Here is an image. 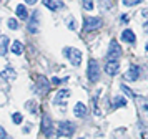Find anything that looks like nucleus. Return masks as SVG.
<instances>
[{
    "label": "nucleus",
    "mask_w": 148,
    "mask_h": 139,
    "mask_svg": "<svg viewBox=\"0 0 148 139\" xmlns=\"http://www.w3.org/2000/svg\"><path fill=\"white\" fill-rule=\"evenodd\" d=\"M63 52H65V55L68 56L70 63H72L73 66H78V65H80V61H82V53H80V50L72 48V46H67Z\"/></svg>",
    "instance_id": "obj_1"
},
{
    "label": "nucleus",
    "mask_w": 148,
    "mask_h": 139,
    "mask_svg": "<svg viewBox=\"0 0 148 139\" xmlns=\"http://www.w3.org/2000/svg\"><path fill=\"white\" fill-rule=\"evenodd\" d=\"M121 56V48L116 41H112L110 43V48H108V53H107V61H118V58Z\"/></svg>",
    "instance_id": "obj_2"
},
{
    "label": "nucleus",
    "mask_w": 148,
    "mask_h": 139,
    "mask_svg": "<svg viewBox=\"0 0 148 139\" xmlns=\"http://www.w3.org/2000/svg\"><path fill=\"white\" fill-rule=\"evenodd\" d=\"M88 79L92 81V83H95V81H98V78H100V66H98V63L95 61V60H90L88 61Z\"/></svg>",
    "instance_id": "obj_3"
},
{
    "label": "nucleus",
    "mask_w": 148,
    "mask_h": 139,
    "mask_svg": "<svg viewBox=\"0 0 148 139\" xmlns=\"http://www.w3.org/2000/svg\"><path fill=\"white\" fill-rule=\"evenodd\" d=\"M101 26V20L97 18V17H92V18L85 20V25H83V30L85 32H93V30H98Z\"/></svg>",
    "instance_id": "obj_4"
},
{
    "label": "nucleus",
    "mask_w": 148,
    "mask_h": 139,
    "mask_svg": "<svg viewBox=\"0 0 148 139\" xmlns=\"http://www.w3.org/2000/svg\"><path fill=\"white\" fill-rule=\"evenodd\" d=\"M42 131H43V134L47 136V138H50L52 136V119H50V116L48 114H43L42 116Z\"/></svg>",
    "instance_id": "obj_5"
},
{
    "label": "nucleus",
    "mask_w": 148,
    "mask_h": 139,
    "mask_svg": "<svg viewBox=\"0 0 148 139\" xmlns=\"http://www.w3.org/2000/svg\"><path fill=\"white\" fill-rule=\"evenodd\" d=\"M138 76H140V68H138L136 65H132L130 68H128V71L125 73L123 78L127 79V81H136Z\"/></svg>",
    "instance_id": "obj_6"
},
{
    "label": "nucleus",
    "mask_w": 148,
    "mask_h": 139,
    "mask_svg": "<svg viewBox=\"0 0 148 139\" xmlns=\"http://www.w3.org/2000/svg\"><path fill=\"white\" fill-rule=\"evenodd\" d=\"M58 134L60 136H70V134H73V124L68 123V121L58 123Z\"/></svg>",
    "instance_id": "obj_7"
},
{
    "label": "nucleus",
    "mask_w": 148,
    "mask_h": 139,
    "mask_svg": "<svg viewBox=\"0 0 148 139\" xmlns=\"http://www.w3.org/2000/svg\"><path fill=\"white\" fill-rule=\"evenodd\" d=\"M118 68H120V63L118 61H108L107 65H105V73L110 75V76H113V75H116Z\"/></svg>",
    "instance_id": "obj_8"
},
{
    "label": "nucleus",
    "mask_w": 148,
    "mask_h": 139,
    "mask_svg": "<svg viewBox=\"0 0 148 139\" xmlns=\"http://www.w3.org/2000/svg\"><path fill=\"white\" fill-rule=\"evenodd\" d=\"M37 83H38V90H40V93H47L48 90H50V83L47 81L45 76H38V78H37Z\"/></svg>",
    "instance_id": "obj_9"
},
{
    "label": "nucleus",
    "mask_w": 148,
    "mask_h": 139,
    "mask_svg": "<svg viewBox=\"0 0 148 139\" xmlns=\"http://www.w3.org/2000/svg\"><path fill=\"white\" fill-rule=\"evenodd\" d=\"M73 113H75L77 118H83V116L87 114V106L83 104V103H77L75 108H73Z\"/></svg>",
    "instance_id": "obj_10"
},
{
    "label": "nucleus",
    "mask_w": 148,
    "mask_h": 139,
    "mask_svg": "<svg viewBox=\"0 0 148 139\" xmlns=\"http://www.w3.org/2000/svg\"><path fill=\"white\" fill-rule=\"evenodd\" d=\"M15 12H17V17L20 20H25L28 18V10H27V7H23V5H17V8H15Z\"/></svg>",
    "instance_id": "obj_11"
},
{
    "label": "nucleus",
    "mask_w": 148,
    "mask_h": 139,
    "mask_svg": "<svg viewBox=\"0 0 148 139\" xmlns=\"http://www.w3.org/2000/svg\"><path fill=\"white\" fill-rule=\"evenodd\" d=\"M43 5L48 7L50 10H58V8H62V7H65L63 5V2H53V0H43Z\"/></svg>",
    "instance_id": "obj_12"
},
{
    "label": "nucleus",
    "mask_w": 148,
    "mask_h": 139,
    "mask_svg": "<svg viewBox=\"0 0 148 139\" xmlns=\"http://www.w3.org/2000/svg\"><path fill=\"white\" fill-rule=\"evenodd\" d=\"M121 40L123 41H127V43H135V33L132 30H125V32L121 33Z\"/></svg>",
    "instance_id": "obj_13"
},
{
    "label": "nucleus",
    "mask_w": 148,
    "mask_h": 139,
    "mask_svg": "<svg viewBox=\"0 0 148 139\" xmlns=\"http://www.w3.org/2000/svg\"><path fill=\"white\" fill-rule=\"evenodd\" d=\"M68 94H70L68 90H60V91L57 93V96H55V104H62V103H63V99L67 98Z\"/></svg>",
    "instance_id": "obj_14"
},
{
    "label": "nucleus",
    "mask_w": 148,
    "mask_h": 139,
    "mask_svg": "<svg viewBox=\"0 0 148 139\" xmlns=\"http://www.w3.org/2000/svg\"><path fill=\"white\" fill-rule=\"evenodd\" d=\"M37 18H38V12L35 10L34 15H32V18H30V23H28V30L32 33H37V25H35L37 23Z\"/></svg>",
    "instance_id": "obj_15"
},
{
    "label": "nucleus",
    "mask_w": 148,
    "mask_h": 139,
    "mask_svg": "<svg viewBox=\"0 0 148 139\" xmlns=\"http://www.w3.org/2000/svg\"><path fill=\"white\" fill-rule=\"evenodd\" d=\"M7 45H8V37L7 35H2L0 37V55L7 53Z\"/></svg>",
    "instance_id": "obj_16"
},
{
    "label": "nucleus",
    "mask_w": 148,
    "mask_h": 139,
    "mask_svg": "<svg viewBox=\"0 0 148 139\" xmlns=\"http://www.w3.org/2000/svg\"><path fill=\"white\" fill-rule=\"evenodd\" d=\"M0 75H2V78H3V79H15V70H12V68L3 70Z\"/></svg>",
    "instance_id": "obj_17"
},
{
    "label": "nucleus",
    "mask_w": 148,
    "mask_h": 139,
    "mask_svg": "<svg viewBox=\"0 0 148 139\" xmlns=\"http://www.w3.org/2000/svg\"><path fill=\"white\" fill-rule=\"evenodd\" d=\"M123 106H127V99L123 98V96L113 98V108H123Z\"/></svg>",
    "instance_id": "obj_18"
},
{
    "label": "nucleus",
    "mask_w": 148,
    "mask_h": 139,
    "mask_svg": "<svg viewBox=\"0 0 148 139\" xmlns=\"http://www.w3.org/2000/svg\"><path fill=\"white\" fill-rule=\"evenodd\" d=\"M12 52H14L15 55H22V53H23V46H22L20 41H14V45H12Z\"/></svg>",
    "instance_id": "obj_19"
},
{
    "label": "nucleus",
    "mask_w": 148,
    "mask_h": 139,
    "mask_svg": "<svg viewBox=\"0 0 148 139\" xmlns=\"http://www.w3.org/2000/svg\"><path fill=\"white\" fill-rule=\"evenodd\" d=\"M7 25H8V28H10V30H17V28H18V22H17L15 18H10L7 22Z\"/></svg>",
    "instance_id": "obj_20"
},
{
    "label": "nucleus",
    "mask_w": 148,
    "mask_h": 139,
    "mask_svg": "<svg viewBox=\"0 0 148 139\" xmlns=\"http://www.w3.org/2000/svg\"><path fill=\"white\" fill-rule=\"evenodd\" d=\"M82 3H83V8H85V10H88V12L93 10V0H83Z\"/></svg>",
    "instance_id": "obj_21"
},
{
    "label": "nucleus",
    "mask_w": 148,
    "mask_h": 139,
    "mask_svg": "<svg viewBox=\"0 0 148 139\" xmlns=\"http://www.w3.org/2000/svg\"><path fill=\"white\" fill-rule=\"evenodd\" d=\"M143 0H123V5L127 7H133V5H138V3H141Z\"/></svg>",
    "instance_id": "obj_22"
},
{
    "label": "nucleus",
    "mask_w": 148,
    "mask_h": 139,
    "mask_svg": "<svg viewBox=\"0 0 148 139\" xmlns=\"http://www.w3.org/2000/svg\"><path fill=\"white\" fill-rule=\"evenodd\" d=\"M12 119H14V123H15V124H20V123H22V119H23V118H22V114H20V113H14Z\"/></svg>",
    "instance_id": "obj_23"
},
{
    "label": "nucleus",
    "mask_w": 148,
    "mask_h": 139,
    "mask_svg": "<svg viewBox=\"0 0 148 139\" xmlns=\"http://www.w3.org/2000/svg\"><path fill=\"white\" fill-rule=\"evenodd\" d=\"M120 88H121V91H123V93H127V94H128V96H130V98H133V96H135V94H133V91H132L130 88H127V86H125V85H121Z\"/></svg>",
    "instance_id": "obj_24"
},
{
    "label": "nucleus",
    "mask_w": 148,
    "mask_h": 139,
    "mask_svg": "<svg viewBox=\"0 0 148 139\" xmlns=\"http://www.w3.org/2000/svg\"><path fill=\"white\" fill-rule=\"evenodd\" d=\"M140 104H141V108H143V111L148 114V99H145V98L140 99Z\"/></svg>",
    "instance_id": "obj_25"
},
{
    "label": "nucleus",
    "mask_w": 148,
    "mask_h": 139,
    "mask_svg": "<svg viewBox=\"0 0 148 139\" xmlns=\"http://www.w3.org/2000/svg\"><path fill=\"white\" fill-rule=\"evenodd\" d=\"M75 20L72 18V17H70V18L67 20V25H68V28H72V30H75V23H73Z\"/></svg>",
    "instance_id": "obj_26"
},
{
    "label": "nucleus",
    "mask_w": 148,
    "mask_h": 139,
    "mask_svg": "<svg viewBox=\"0 0 148 139\" xmlns=\"http://www.w3.org/2000/svg\"><path fill=\"white\" fill-rule=\"evenodd\" d=\"M5 136H7V134H5V131H3V127H0V139H3Z\"/></svg>",
    "instance_id": "obj_27"
},
{
    "label": "nucleus",
    "mask_w": 148,
    "mask_h": 139,
    "mask_svg": "<svg viewBox=\"0 0 148 139\" xmlns=\"http://www.w3.org/2000/svg\"><path fill=\"white\" fill-rule=\"evenodd\" d=\"M25 2H27L28 5H34V3H37V0H25Z\"/></svg>",
    "instance_id": "obj_28"
},
{
    "label": "nucleus",
    "mask_w": 148,
    "mask_h": 139,
    "mask_svg": "<svg viewBox=\"0 0 148 139\" xmlns=\"http://www.w3.org/2000/svg\"><path fill=\"white\" fill-rule=\"evenodd\" d=\"M147 52H148V45H147Z\"/></svg>",
    "instance_id": "obj_29"
}]
</instances>
